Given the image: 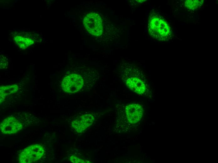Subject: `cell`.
Masks as SVG:
<instances>
[{
    "label": "cell",
    "mask_w": 218,
    "mask_h": 163,
    "mask_svg": "<svg viewBox=\"0 0 218 163\" xmlns=\"http://www.w3.org/2000/svg\"><path fill=\"white\" fill-rule=\"evenodd\" d=\"M125 112L129 122L131 124H134L141 119L143 115V109L141 105L132 103L126 107Z\"/></svg>",
    "instance_id": "cell-7"
},
{
    "label": "cell",
    "mask_w": 218,
    "mask_h": 163,
    "mask_svg": "<svg viewBox=\"0 0 218 163\" xmlns=\"http://www.w3.org/2000/svg\"><path fill=\"white\" fill-rule=\"evenodd\" d=\"M14 39L15 42L23 49H25L34 43V41L33 39L20 35L15 36Z\"/></svg>",
    "instance_id": "cell-10"
},
{
    "label": "cell",
    "mask_w": 218,
    "mask_h": 163,
    "mask_svg": "<svg viewBox=\"0 0 218 163\" xmlns=\"http://www.w3.org/2000/svg\"><path fill=\"white\" fill-rule=\"evenodd\" d=\"M44 148L40 145L36 144L28 146L20 154L19 161L21 163L35 162L40 159L44 155Z\"/></svg>",
    "instance_id": "cell-3"
},
{
    "label": "cell",
    "mask_w": 218,
    "mask_h": 163,
    "mask_svg": "<svg viewBox=\"0 0 218 163\" xmlns=\"http://www.w3.org/2000/svg\"><path fill=\"white\" fill-rule=\"evenodd\" d=\"M85 28L91 34L96 36L102 33V23L100 16L95 13H90L86 15L83 19Z\"/></svg>",
    "instance_id": "cell-4"
},
{
    "label": "cell",
    "mask_w": 218,
    "mask_h": 163,
    "mask_svg": "<svg viewBox=\"0 0 218 163\" xmlns=\"http://www.w3.org/2000/svg\"><path fill=\"white\" fill-rule=\"evenodd\" d=\"M23 127L21 122L13 116L8 117L1 123L0 129L1 132L5 134H13L20 130Z\"/></svg>",
    "instance_id": "cell-6"
},
{
    "label": "cell",
    "mask_w": 218,
    "mask_h": 163,
    "mask_svg": "<svg viewBox=\"0 0 218 163\" xmlns=\"http://www.w3.org/2000/svg\"><path fill=\"white\" fill-rule=\"evenodd\" d=\"M203 2V0H186L184 2V6L189 10H195L201 7Z\"/></svg>",
    "instance_id": "cell-11"
},
{
    "label": "cell",
    "mask_w": 218,
    "mask_h": 163,
    "mask_svg": "<svg viewBox=\"0 0 218 163\" xmlns=\"http://www.w3.org/2000/svg\"><path fill=\"white\" fill-rule=\"evenodd\" d=\"M122 74L123 82L131 91L139 94L145 92L146 86L143 76L138 68L132 66H127Z\"/></svg>",
    "instance_id": "cell-2"
},
{
    "label": "cell",
    "mask_w": 218,
    "mask_h": 163,
    "mask_svg": "<svg viewBox=\"0 0 218 163\" xmlns=\"http://www.w3.org/2000/svg\"><path fill=\"white\" fill-rule=\"evenodd\" d=\"M84 80L81 76L71 74L65 77L61 83L63 90L69 93H74L80 90L84 85Z\"/></svg>",
    "instance_id": "cell-5"
},
{
    "label": "cell",
    "mask_w": 218,
    "mask_h": 163,
    "mask_svg": "<svg viewBox=\"0 0 218 163\" xmlns=\"http://www.w3.org/2000/svg\"><path fill=\"white\" fill-rule=\"evenodd\" d=\"M70 160L73 163H85L86 162L84 161L81 159L77 158L75 155H73L70 156Z\"/></svg>",
    "instance_id": "cell-13"
},
{
    "label": "cell",
    "mask_w": 218,
    "mask_h": 163,
    "mask_svg": "<svg viewBox=\"0 0 218 163\" xmlns=\"http://www.w3.org/2000/svg\"><path fill=\"white\" fill-rule=\"evenodd\" d=\"M18 89V87L16 84L7 85L0 87V103L4 101L7 95L16 92Z\"/></svg>",
    "instance_id": "cell-9"
},
{
    "label": "cell",
    "mask_w": 218,
    "mask_h": 163,
    "mask_svg": "<svg viewBox=\"0 0 218 163\" xmlns=\"http://www.w3.org/2000/svg\"><path fill=\"white\" fill-rule=\"evenodd\" d=\"M0 65L1 69H6L8 64V60L7 58L3 55H0Z\"/></svg>",
    "instance_id": "cell-12"
},
{
    "label": "cell",
    "mask_w": 218,
    "mask_h": 163,
    "mask_svg": "<svg viewBox=\"0 0 218 163\" xmlns=\"http://www.w3.org/2000/svg\"><path fill=\"white\" fill-rule=\"evenodd\" d=\"M148 29L150 35L159 41H168L173 36L171 28L168 23L154 11L149 14Z\"/></svg>",
    "instance_id": "cell-1"
},
{
    "label": "cell",
    "mask_w": 218,
    "mask_h": 163,
    "mask_svg": "<svg viewBox=\"0 0 218 163\" xmlns=\"http://www.w3.org/2000/svg\"><path fill=\"white\" fill-rule=\"evenodd\" d=\"M94 120L93 116L90 114L80 116L72 121V126L77 132L80 133L90 126Z\"/></svg>",
    "instance_id": "cell-8"
}]
</instances>
